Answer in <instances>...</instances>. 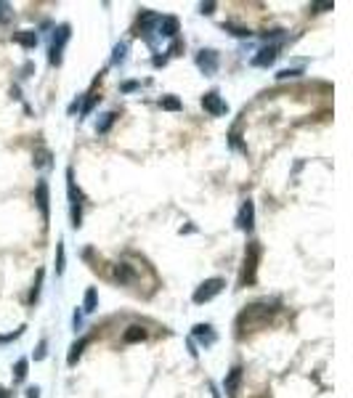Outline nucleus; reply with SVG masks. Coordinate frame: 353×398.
Segmentation results:
<instances>
[{"instance_id":"1","label":"nucleus","mask_w":353,"mask_h":398,"mask_svg":"<svg viewBox=\"0 0 353 398\" xmlns=\"http://www.w3.org/2000/svg\"><path fill=\"white\" fill-rule=\"evenodd\" d=\"M223 287H226V282L223 279H207V282H202L199 287L194 289V295H191V300H194L197 305H202V303H210V300L215 298V295H220L223 292Z\"/></svg>"},{"instance_id":"2","label":"nucleus","mask_w":353,"mask_h":398,"mask_svg":"<svg viewBox=\"0 0 353 398\" xmlns=\"http://www.w3.org/2000/svg\"><path fill=\"white\" fill-rule=\"evenodd\" d=\"M258 258H260V247H258V242H250L247 252H244L242 284H252V282H255V271H258Z\"/></svg>"},{"instance_id":"3","label":"nucleus","mask_w":353,"mask_h":398,"mask_svg":"<svg viewBox=\"0 0 353 398\" xmlns=\"http://www.w3.org/2000/svg\"><path fill=\"white\" fill-rule=\"evenodd\" d=\"M67 191H69V210H72V226L80 229V220H83V204H80V191L75 189V181H72V170H67Z\"/></svg>"},{"instance_id":"4","label":"nucleus","mask_w":353,"mask_h":398,"mask_svg":"<svg viewBox=\"0 0 353 398\" xmlns=\"http://www.w3.org/2000/svg\"><path fill=\"white\" fill-rule=\"evenodd\" d=\"M67 40H69V24H61L53 35V43H50V56H48L50 64H56V66L61 64V50H64Z\"/></svg>"},{"instance_id":"5","label":"nucleus","mask_w":353,"mask_h":398,"mask_svg":"<svg viewBox=\"0 0 353 398\" xmlns=\"http://www.w3.org/2000/svg\"><path fill=\"white\" fill-rule=\"evenodd\" d=\"M202 106H204V112H210L213 117H220V115H226V112H229V104H226V101L215 93V90H210V93L202 96Z\"/></svg>"},{"instance_id":"6","label":"nucleus","mask_w":353,"mask_h":398,"mask_svg":"<svg viewBox=\"0 0 353 398\" xmlns=\"http://www.w3.org/2000/svg\"><path fill=\"white\" fill-rule=\"evenodd\" d=\"M252 220H255V204H252V199H244L242 202V207H239V215H236V226L242 231H252Z\"/></svg>"},{"instance_id":"7","label":"nucleus","mask_w":353,"mask_h":398,"mask_svg":"<svg viewBox=\"0 0 353 398\" xmlns=\"http://www.w3.org/2000/svg\"><path fill=\"white\" fill-rule=\"evenodd\" d=\"M197 66L204 75H215V72H218V53H215V50H199Z\"/></svg>"},{"instance_id":"8","label":"nucleus","mask_w":353,"mask_h":398,"mask_svg":"<svg viewBox=\"0 0 353 398\" xmlns=\"http://www.w3.org/2000/svg\"><path fill=\"white\" fill-rule=\"evenodd\" d=\"M276 56H279V45H266V48L258 50V56H252V61H250V64L263 69V66H271V64H274Z\"/></svg>"},{"instance_id":"9","label":"nucleus","mask_w":353,"mask_h":398,"mask_svg":"<svg viewBox=\"0 0 353 398\" xmlns=\"http://www.w3.org/2000/svg\"><path fill=\"white\" fill-rule=\"evenodd\" d=\"M157 32L162 37H175L178 35V19H173V16H165V19L157 21Z\"/></svg>"},{"instance_id":"10","label":"nucleus","mask_w":353,"mask_h":398,"mask_svg":"<svg viewBox=\"0 0 353 398\" xmlns=\"http://www.w3.org/2000/svg\"><path fill=\"white\" fill-rule=\"evenodd\" d=\"M115 279L119 284H133L135 282V271H133V265H128V263H117L115 265Z\"/></svg>"},{"instance_id":"11","label":"nucleus","mask_w":353,"mask_h":398,"mask_svg":"<svg viewBox=\"0 0 353 398\" xmlns=\"http://www.w3.org/2000/svg\"><path fill=\"white\" fill-rule=\"evenodd\" d=\"M239 382H242V366H234V369L229 372V377H226V382H223L226 393H229V396H236Z\"/></svg>"},{"instance_id":"12","label":"nucleus","mask_w":353,"mask_h":398,"mask_svg":"<svg viewBox=\"0 0 353 398\" xmlns=\"http://www.w3.org/2000/svg\"><path fill=\"white\" fill-rule=\"evenodd\" d=\"M35 194H37V207H40V213H43V218L48 220V183H45V181H37Z\"/></svg>"},{"instance_id":"13","label":"nucleus","mask_w":353,"mask_h":398,"mask_svg":"<svg viewBox=\"0 0 353 398\" xmlns=\"http://www.w3.org/2000/svg\"><path fill=\"white\" fill-rule=\"evenodd\" d=\"M194 337L202 345H213L215 343V332H213V327H210V324H197V327H194Z\"/></svg>"},{"instance_id":"14","label":"nucleus","mask_w":353,"mask_h":398,"mask_svg":"<svg viewBox=\"0 0 353 398\" xmlns=\"http://www.w3.org/2000/svg\"><path fill=\"white\" fill-rule=\"evenodd\" d=\"M16 43H21L24 48H35L37 45V32H32V30H24V32H16L14 35Z\"/></svg>"},{"instance_id":"15","label":"nucleus","mask_w":353,"mask_h":398,"mask_svg":"<svg viewBox=\"0 0 353 398\" xmlns=\"http://www.w3.org/2000/svg\"><path fill=\"white\" fill-rule=\"evenodd\" d=\"M122 340L125 343H141V340H146V329L138 327V324H135V327H128V332L122 334Z\"/></svg>"},{"instance_id":"16","label":"nucleus","mask_w":353,"mask_h":398,"mask_svg":"<svg viewBox=\"0 0 353 398\" xmlns=\"http://www.w3.org/2000/svg\"><path fill=\"white\" fill-rule=\"evenodd\" d=\"M85 345H88V337L77 340V343L69 348V358H67V361H69V366H75V364H77V358H80V353H83V348H85Z\"/></svg>"},{"instance_id":"17","label":"nucleus","mask_w":353,"mask_h":398,"mask_svg":"<svg viewBox=\"0 0 353 398\" xmlns=\"http://www.w3.org/2000/svg\"><path fill=\"white\" fill-rule=\"evenodd\" d=\"M96 305H99V295H96V289L90 287L88 292H85V305H83V311H85V314H93Z\"/></svg>"},{"instance_id":"18","label":"nucleus","mask_w":353,"mask_h":398,"mask_svg":"<svg viewBox=\"0 0 353 398\" xmlns=\"http://www.w3.org/2000/svg\"><path fill=\"white\" fill-rule=\"evenodd\" d=\"M115 119H117V115H115V112H106V115L101 117L99 122H96V133H106V130L112 128V122H115Z\"/></svg>"},{"instance_id":"19","label":"nucleus","mask_w":353,"mask_h":398,"mask_svg":"<svg viewBox=\"0 0 353 398\" xmlns=\"http://www.w3.org/2000/svg\"><path fill=\"white\" fill-rule=\"evenodd\" d=\"M125 53H128V45L125 43H117L115 45V56H112V64H125Z\"/></svg>"},{"instance_id":"20","label":"nucleus","mask_w":353,"mask_h":398,"mask_svg":"<svg viewBox=\"0 0 353 398\" xmlns=\"http://www.w3.org/2000/svg\"><path fill=\"white\" fill-rule=\"evenodd\" d=\"M159 106H162V109H168V112H178L181 109V101L175 99V96H165V99L159 101Z\"/></svg>"},{"instance_id":"21","label":"nucleus","mask_w":353,"mask_h":398,"mask_svg":"<svg viewBox=\"0 0 353 398\" xmlns=\"http://www.w3.org/2000/svg\"><path fill=\"white\" fill-rule=\"evenodd\" d=\"M223 30H229L234 37H250V30H244V27H234V24H223Z\"/></svg>"},{"instance_id":"22","label":"nucleus","mask_w":353,"mask_h":398,"mask_svg":"<svg viewBox=\"0 0 353 398\" xmlns=\"http://www.w3.org/2000/svg\"><path fill=\"white\" fill-rule=\"evenodd\" d=\"M11 16H14V11H11L8 3H0V24H5V21H11Z\"/></svg>"},{"instance_id":"23","label":"nucleus","mask_w":353,"mask_h":398,"mask_svg":"<svg viewBox=\"0 0 353 398\" xmlns=\"http://www.w3.org/2000/svg\"><path fill=\"white\" fill-rule=\"evenodd\" d=\"M16 380H24L27 377V358H19V361H16Z\"/></svg>"},{"instance_id":"24","label":"nucleus","mask_w":353,"mask_h":398,"mask_svg":"<svg viewBox=\"0 0 353 398\" xmlns=\"http://www.w3.org/2000/svg\"><path fill=\"white\" fill-rule=\"evenodd\" d=\"M56 271L64 274V242H59V255H56Z\"/></svg>"},{"instance_id":"25","label":"nucleus","mask_w":353,"mask_h":398,"mask_svg":"<svg viewBox=\"0 0 353 398\" xmlns=\"http://www.w3.org/2000/svg\"><path fill=\"white\" fill-rule=\"evenodd\" d=\"M40 159H35V165H37V167H48V165H50V154H48V151H40V154H37Z\"/></svg>"},{"instance_id":"26","label":"nucleus","mask_w":353,"mask_h":398,"mask_svg":"<svg viewBox=\"0 0 353 398\" xmlns=\"http://www.w3.org/2000/svg\"><path fill=\"white\" fill-rule=\"evenodd\" d=\"M45 348H48V343H45V340H40V345H37V350H35V361H43V358H45Z\"/></svg>"},{"instance_id":"27","label":"nucleus","mask_w":353,"mask_h":398,"mask_svg":"<svg viewBox=\"0 0 353 398\" xmlns=\"http://www.w3.org/2000/svg\"><path fill=\"white\" fill-rule=\"evenodd\" d=\"M300 75V69H282L276 75V80H287V77H298Z\"/></svg>"},{"instance_id":"28","label":"nucleus","mask_w":353,"mask_h":398,"mask_svg":"<svg viewBox=\"0 0 353 398\" xmlns=\"http://www.w3.org/2000/svg\"><path fill=\"white\" fill-rule=\"evenodd\" d=\"M40 282H43V271L37 274V284H35V289H32V303L37 300V295H40Z\"/></svg>"},{"instance_id":"29","label":"nucleus","mask_w":353,"mask_h":398,"mask_svg":"<svg viewBox=\"0 0 353 398\" xmlns=\"http://www.w3.org/2000/svg\"><path fill=\"white\" fill-rule=\"evenodd\" d=\"M199 11H202V14H213V11H215V3H202V5H199Z\"/></svg>"},{"instance_id":"30","label":"nucleus","mask_w":353,"mask_h":398,"mask_svg":"<svg viewBox=\"0 0 353 398\" xmlns=\"http://www.w3.org/2000/svg\"><path fill=\"white\" fill-rule=\"evenodd\" d=\"M135 88H138V83H122V90H125V93H130V90H135Z\"/></svg>"},{"instance_id":"31","label":"nucleus","mask_w":353,"mask_h":398,"mask_svg":"<svg viewBox=\"0 0 353 398\" xmlns=\"http://www.w3.org/2000/svg\"><path fill=\"white\" fill-rule=\"evenodd\" d=\"M72 321H75V332H77V329H80V324H83V316H80L77 311H75V318H72Z\"/></svg>"},{"instance_id":"32","label":"nucleus","mask_w":353,"mask_h":398,"mask_svg":"<svg viewBox=\"0 0 353 398\" xmlns=\"http://www.w3.org/2000/svg\"><path fill=\"white\" fill-rule=\"evenodd\" d=\"M27 398H40V390L37 388H30V390H27Z\"/></svg>"},{"instance_id":"33","label":"nucleus","mask_w":353,"mask_h":398,"mask_svg":"<svg viewBox=\"0 0 353 398\" xmlns=\"http://www.w3.org/2000/svg\"><path fill=\"white\" fill-rule=\"evenodd\" d=\"M314 8L316 11H329V8H332V3H319V5H314Z\"/></svg>"},{"instance_id":"34","label":"nucleus","mask_w":353,"mask_h":398,"mask_svg":"<svg viewBox=\"0 0 353 398\" xmlns=\"http://www.w3.org/2000/svg\"><path fill=\"white\" fill-rule=\"evenodd\" d=\"M0 398H11L8 393H5V390H0Z\"/></svg>"}]
</instances>
